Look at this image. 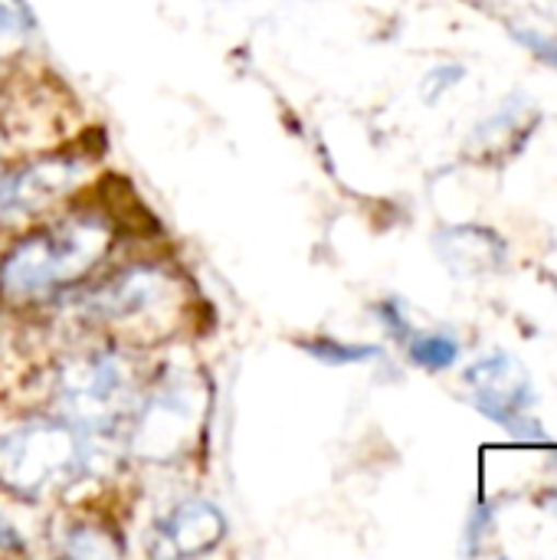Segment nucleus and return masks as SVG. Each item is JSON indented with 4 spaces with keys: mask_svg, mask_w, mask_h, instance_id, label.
<instances>
[{
    "mask_svg": "<svg viewBox=\"0 0 557 560\" xmlns=\"http://www.w3.org/2000/svg\"><path fill=\"white\" fill-rule=\"evenodd\" d=\"M115 249V220L79 207L33 220L0 253V299L7 305H43L79 289Z\"/></svg>",
    "mask_w": 557,
    "mask_h": 560,
    "instance_id": "nucleus-1",
    "label": "nucleus"
},
{
    "mask_svg": "<svg viewBox=\"0 0 557 560\" xmlns=\"http://www.w3.org/2000/svg\"><path fill=\"white\" fill-rule=\"evenodd\" d=\"M98 469L92 436L62 417H30L0 433V489L23 502H56Z\"/></svg>",
    "mask_w": 557,
    "mask_h": 560,
    "instance_id": "nucleus-2",
    "label": "nucleus"
},
{
    "mask_svg": "<svg viewBox=\"0 0 557 560\" xmlns=\"http://www.w3.org/2000/svg\"><path fill=\"white\" fill-rule=\"evenodd\" d=\"M76 308L92 328L112 331L131 345H148L177 328V318L187 308V282L167 262L138 259L92 282Z\"/></svg>",
    "mask_w": 557,
    "mask_h": 560,
    "instance_id": "nucleus-3",
    "label": "nucleus"
},
{
    "mask_svg": "<svg viewBox=\"0 0 557 560\" xmlns=\"http://www.w3.org/2000/svg\"><path fill=\"white\" fill-rule=\"evenodd\" d=\"M138 400V374L131 361L115 348H85L56 364L49 377L53 413L85 430L89 436H105L118 430Z\"/></svg>",
    "mask_w": 557,
    "mask_h": 560,
    "instance_id": "nucleus-4",
    "label": "nucleus"
},
{
    "mask_svg": "<svg viewBox=\"0 0 557 560\" xmlns=\"http://www.w3.org/2000/svg\"><path fill=\"white\" fill-rule=\"evenodd\" d=\"M207 420V387L187 368L167 371L148 390H138V400L128 413V443L131 456L164 466L181 459Z\"/></svg>",
    "mask_w": 557,
    "mask_h": 560,
    "instance_id": "nucleus-5",
    "label": "nucleus"
},
{
    "mask_svg": "<svg viewBox=\"0 0 557 560\" xmlns=\"http://www.w3.org/2000/svg\"><path fill=\"white\" fill-rule=\"evenodd\" d=\"M463 384L469 387V404L496 427H502L519 443H545V423L535 417L538 390L522 368L506 351H492L466 368Z\"/></svg>",
    "mask_w": 557,
    "mask_h": 560,
    "instance_id": "nucleus-6",
    "label": "nucleus"
},
{
    "mask_svg": "<svg viewBox=\"0 0 557 560\" xmlns=\"http://www.w3.org/2000/svg\"><path fill=\"white\" fill-rule=\"evenodd\" d=\"M89 161L82 154H46L20 167L0 164V223H33L82 187Z\"/></svg>",
    "mask_w": 557,
    "mask_h": 560,
    "instance_id": "nucleus-7",
    "label": "nucleus"
},
{
    "mask_svg": "<svg viewBox=\"0 0 557 560\" xmlns=\"http://www.w3.org/2000/svg\"><path fill=\"white\" fill-rule=\"evenodd\" d=\"M227 538V518L220 505L207 499H184L167 505L151 532H148V555L151 558H197L210 555Z\"/></svg>",
    "mask_w": 557,
    "mask_h": 560,
    "instance_id": "nucleus-8",
    "label": "nucleus"
},
{
    "mask_svg": "<svg viewBox=\"0 0 557 560\" xmlns=\"http://www.w3.org/2000/svg\"><path fill=\"white\" fill-rule=\"evenodd\" d=\"M437 249L456 276L492 272L506 259V243L486 226H450L437 236Z\"/></svg>",
    "mask_w": 557,
    "mask_h": 560,
    "instance_id": "nucleus-9",
    "label": "nucleus"
},
{
    "mask_svg": "<svg viewBox=\"0 0 557 560\" xmlns=\"http://www.w3.org/2000/svg\"><path fill=\"white\" fill-rule=\"evenodd\" d=\"M62 555L69 558H115L125 551L121 538L115 528H108L105 522L95 518H72L62 525Z\"/></svg>",
    "mask_w": 557,
    "mask_h": 560,
    "instance_id": "nucleus-10",
    "label": "nucleus"
},
{
    "mask_svg": "<svg viewBox=\"0 0 557 560\" xmlns=\"http://www.w3.org/2000/svg\"><path fill=\"white\" fill-rule=\"evenodd\" d=\"M404 348H407V358H410L417 368L430 371V374L450 371V368L460 361V354H463L460 338L450 335V331H417V328H414V335L404 341Z\"/></svg>",
    "mask_w": 557,
    "mask_h": 560,
    "instance_id": "nucleus-11",
    "label": "nucleus"
},
{
    "mask_svg": "<svg viewBox=\"0 0 557 560\" xmlns=\"http://www.w3.org/2000/svg\"><path fill=\"white\" fill-rule=\"evenodd\" d=\"M299 348L332 368H351V364H368L378 361L384 351L378 345H355V341H341L332 335H315V338H299Z\"/></svg>",
    "mask_w": 557,
    "mask_h": 560,
    "instance_id": "nucleus-12",
    "label": "nucleus"
},
{
    "mask_svg": "<svg viewBox=\"0 0 557 560\" xmlns=\"http://www.w3.org/2000/svg\"><path fill=\"white\" fill-rule=\"evenodd\" d=\"M33 36V16L23 0H0V66L16 59Z\"/></svg>",
    "mask_w": 557,
    "mask_h": 560,
    "instance_id": "nucleus-13",
    "label": "nucleus"
},
{
    "mask_svg": "<svg viewBox=\"0 0 557 560\" xmlns=\"http://www.w3.org/2000/svg\"><path fill=\"white\" fill-rule=\"evenodd\" d=\"M374 318L381 322V328L397 341V345H404L410 335H414V322H410V315H407V305L397 299V295H387V299H381V302H374Z\"/></svg>",
    "mask_w": 557,
    "mask_h": 560,
    "instance_id": "nucleus-14",
    "label": "nucleus"
},
{
    "mask_svg": "<svg viewBox=\"0 0 557 560\" xmlns=\"http://www.w3.org/2000/svg\"><path fill=\"white\" fill-rule=\"evenodd\" d=\"M496 515H499V509L492 505V502H479L473 512H469V518H466V555H476L479 551V541H486L492 532H496Z\"/></svg>",
    "mask_w": 557,
    "mask_h": 560,
    "instance_id": "nucleus-15",
    "label": "nucleus"
},
{
    "mask_svg": "<svg viewBox=\"0 0 557 560\" xmlns=\"http://www.w3.org/2000/svg\"><path fill=\"white\" fill-rule=\"evenodd\" d=\"M466 79V69L460 66V62H440L437 69H430L427 72V79H423V98L433 105L437 98H443L450 89H456L460 82Z\"/></svg>",
    "mask_w": 557,
    "mask_h": 560,
    "instance_id": "nucleus-16",
    "label": "nucleus"
},
{
    "mask_svg": "<svg viewBox=\"0 0 557 560\" xmlns=\"http://www.w3.org/2000/svg\"><path fill=\"white\" fill-rule=\"evenodd\" d=\"M509 33L515 43H522L532 56H538L545 66H552L557 72V36L542 33V30H529V26H512Z\"/></svg>",
    "mask_w": 557,
    "mask_h": 560,
    "instance_id": "nucleus-17",
    "label": "nucleus"
},
{
    "mask_svg": "<svg viewBox=\"0 0 557 560\" xmlns=\"http://www.w3.org/2000/svg\"><path fill=\"white\" fill-rule=\"evenodd\" d=\"M0 551H7V555H20V551H26V545H23V535L16 532V525L0 512Z\"/></svg>",
    "mask_w": 557,
    "mask_h": 560,
    "instance_id": "nucleus-18",
    "label": "nucleus"
},
{
    "mask_svg": "<svg viewBox=\"0 0 557 560\" xmlns=\"http://www.w3.org/2000/svg\"><path fill=\"white\" fill-rule=\"evenodd\" d=\"M0 128H3V92H0Z\"/></svg>",
    "mask_w": 557,
    "mask_h": 560,
    "instance_id": "nucleus-19",
    "label": "nucleus"
}]
</instances>
